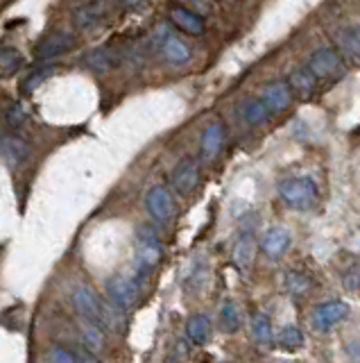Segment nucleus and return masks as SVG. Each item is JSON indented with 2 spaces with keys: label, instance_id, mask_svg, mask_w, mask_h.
<instances>
[{
  "label": "nucleus",
  "instance_id": "1",
  "mask_svg": "<svg viewBox=\"0 0 360 363\" xmlns=\"http://www.w3.org/2000/svg\"><path fill=\"white\" fill-rule=\"evenodd\" d=\"M279 196L281 200L297 211H308L317 205V184L310 177H290L279 184Z\"/></svg>",
  "mask_w": 360,
  "mask_h": 363
},
{
  "label": "nucleus",
  "instance_id": "2",
  "mask_svg": "<svg viewBox=\"0 0 360 363\" xmlns=\"http://www.w3.org/2000/svg\"><path fill=\"white\" fill-rule=\"evenodd\" d=\"M308 71L317 77V80H338L344 73V64L338 57V52L331 48H317L308 59Z\"/></svg>",
  "mask_w": 360,
  "mask_h": 363
},
{
  "label": "nucleus",
  "instance_id": "3",
  "mask_svg": "<svg viewBox=\"0 0 360 363\" xmlns=\"http://www.w3.org/2000/svg\"><path fill=\"white\" fill-rule=\"evenodd\" d=\"M347 318H349V304L342 302V300H328V302L315 307V311H313V327L326 334V331L338 327Z\"/></svg>",
  "mask_w": 360,
  "mask_h": 363
},
{
  "label": "nucleus",
  "instance_id": "4",
  "mask_svg": "<svg viewBox=\"0 0 360 363\" xmlns=\"http://www.w3.org/2000/svg\"><path fill=\"white\" fill-rule=\"evenodd\" d=\"M170 182H172V189H175L179 196H184V198L193 196L195 189L200 187V164L193 157L182 159L175 166V171H172Z\"/></svg>",
  "mask_w": 360,
  "mask_h": 363
},
{
  "label": "nucleus",
  "instance_id": "5",
  "mask_svg": "<svg viewBox=\"0 0 360 363\" xmlns=\"http://www.w3.org/2000/svg\"><path fill=\"white\" fill-rule=\"evenodd\" d=\"M161 257H163V248L154 236L140 238L138 252H136V280L140 282L145 275H150L152 270L159 266Z\"/></svg>",
  "mask_w": 360,
  "mask_h": 363
},
{
  "label": "nucleus",
  "instance_id": "6",
  "mask_svg": "<svg viewBox=\"0 0 360 363\" xmlns=\"http://www.w3.org/2000/svg\"><path fill=\"white\" fill-rule=\"evenodd\" d=\"M73 304L80 311V315L86 322L93 325H103V302L98 300L96 291L89 287H77L73 291Z\"/></svg>",
  "mask_w": 360,
  "mask_h": 363
},
{
  "label": "nucleus",
  "instance_id": "7",
  "mask_svg": "<svg viewBox=\"0 0 360 363\" xmlns=\"http://www.w3.org/2000/svg\"><path fill=\"white\" fill-rule=\"evenodd\" d=\"M138 280L136 277H114L107 284V293L112 298V302L118 309H129L138 298Z\"/></svg>",
  "mask_w": 360,
  "mask_h": 363
},
{
  "label": "nucleus",
  "instance_id": "8",
  "mask_svg": "<svg viewBox=\"0 0 360 363\" xmlns=\"http://www.w3.org/2000/svg\"><path fill=\"white\" fill-rule=\"evenodd\" d=\"M145 207L152 218L156 220H170L175 216V200L170 191L163 187H152L145 196Z\"/></svg>",
  "mask_w": 360,
  "mask_h": 363
},
{
  "label": "nucleus",
  "instance_id": "9",
  "mask_svg": "<svg viewBox=\"0 0 360 363\" xmlns=\"http://www.w3.org/2000/svg\"><path fill=\"white\" fill-rule=\"evenodd\" d=\"M293 91L290 87H288V82L284 80H277V82H270L268 87L263 89V96L261 100L265 103V107H268L270 114H281L286 112L288 107L293 105Z\"/></svg>",
  "mask_w": 360,
  "mask_h": 363
},
{
  "label": "nucleus",
  "instance_id": "10",
  "mask_svg": "<svg viewBox=\"0 0 360 363\" xmlns=\"http://www.w3.org/2000/svg\"><path fill=\"white\" fill-rule=\"evenodd\" d=\"M290 245H293V236L286 227H270L261 236V250L270 259H281L290 250Z\"/></svg>",
  "mask_w": 360,
  "mask_h": 363
},
{
  "label": "nucleus",
  "instance_id": "11",
  "mask_svg": "<svg viewBox=\"0 0 360 363\" xmlns=\"http://www.w3.org/2000/svg\"><path fill=\"white\" fill-rule=\"evenodd\" d=\"M32 154V148L25 138H21L17 134H7V136H0V157H3L7 164L17 166L23 164L25 159H30Z\"/></svg>",
  "mask_w": 360,
  "mask_h": 363
},
{
  "label": "nucleus",
  "instance_id": "12",
  "mask_svg": "<svg viewBox=\"0 0 360 363\" xmlns=\"http://www.w3.org/2000/svg\"><path fill=\"white\" fill-rule=\"evenodd\" d=\"M70 45H73V37H70V34H66V32L50 34V37H45L43 41L36 45L34 55L41 59V61L54 59V57H59V55H64V52H68Z\"/></svg>",
  "mask_w": 360,
  "mask_h": 363
},
{
  "label": "nucleus",
  "instance_id": "13",
  "mask_svg": "<svg viewBox=\"0 0 360 363\" xmlns=\"http://www.w3.org/2000/svg\"><path fill=\"white\" fill-rule=\"evenodd\" d=\"M222 145H224V125L222 123H211L204 129V134H202V143H200L204 161H213L222 152Z\"/></svg>",
  "mask_w": 360,
  "mask_h": 363
},
{
  "label": "nucleus",
  "instance_id": "14",
  "mask_svg": "<svg viewBox=\"0 0 360 363\" xmlns=\"http://www.w3.org/2000/svg\"><path fill=\"white\" fill-rule=\"evenodd\" d=\"M170 21L175 23L179 30H184L186 34H193V37L204 34V21H202V17L191 10H186V7H172Z\"/></svg>",
  "mask_w": 360,
  "mask_h": 363
},
{
  "label": "nucleus",
  "instance_id": "15",
  "mask_svg": "<svg viewBox=\"0 0 360 363\" xmlns=\"http://www.w3.org/2000/svg\"><path fill=\"white\" fill-rule=\"evenodd\" d=\"M288 87H290L293 96H299V98H308L315 94V87H317V77L313 75L308 68H295L288 77Z\"/></svg>",
  "mask_w": 360,
  "mask_h": 363
},
{
  "label": "nucleus",
  "instance_id": "16",
  "mask_svg": "<svg viewBox=\"0 0 360 363\" xmlns=\"http://www.w3.org/2000/svg\"><path fill=\"white\" fill-rule=\"evenodd\" d=\"M254 234L247 231V234H240V238L236 241V248H233V264H236L240 270H249L254 264Z\"/></svg>",
  "mask_w": 360,
  "mask_h": 363
},
{
  "label": "nucleus",
  "instance_id": "17",
  "mask_svg": "<svg viewBox=\"0 0 360 363\" xmlns=\"http://www.w3.org/2000/svg\"><path fill=\"white\" fill-rule=\"evenodd\" d=\"M161 52L170 64H186L191 59V48L184 41H179L177 37L166 34L161 41Z\"/></svg>",
  "mask_w": 360,
  "mask_h": 363
},
{
  "label": "nucleus",
  "instance_id": "18",
  "mask_svg": "<svg viewBox=\"0 0 360 363\" xmlns=\"http://www.w3.org/2000/svg\"><path fill=\"white\" fill-rule=\"evenodd\" d=\"M211 320L207 318L204 313H198L189 318L186 322V336H189V341L195 343V345H207L209 338H211Z\"/></svg>",
  "mask_w": 360,
  "mask_h": 363
},
{
  "label": "nucleus",
  "instance_id": "19",
  "mask_svg": "<svg viewBox=\"0 0 360 363\" xmlns=\"http://www.w3.org/2000/svg\"><path fill=\"white\" fill-rule=\"evenodd\" d=\"M103 14H105V3H103V0H91V3L82 5L80 10L75 12L73 21H75V25L80 30H86V28L96 25V23L103 19Z\"/></svg>",
  "mask_w": 360,
  "mask_h": 363
},
{
  "label": "nucleus",
  "instance_id": "20",
  "mask_svg": "<svg viewBox=\"0 0 360 363\" xmlns=\"http://www.w3.org/2000/svg\"><path fill=\"white\" fill-rule=\"evenodd\" d=\"M268 107L261 98H247L245 103L240 105V116L247 125H263L268 121Z\"/></svg>",
  "mask_w": 360,
  "mask_h": 363
},
{
  "label": "nucleus",
  "instance_id": "21",
  "mask_svg": "<svg viewBox=\"0 0 360 363\" xmlns=\"http://www.w3.org/2000/svg\"><path fill=\"white\" fill-rule=\"evenodd\" d=\"M86 64H89L91 71L105 75V73L112 71L116 64H118V57H116V52L112 48H96L86 55Z\"/></svg>",
  "mask_w": 360,
  "mask_h": 363
},
{
  "label": "nucleus",
  "instance_id": "22",
  "mask_svg": "<svg viewBox=\"0 0 360 363\" xmlns=\"http://www.w3.org/2000/svg\"><path fill=\"white\" fill-rule=\"evenodd\" d=\"M252 334L254 341L261 347L275 345V329H272V320L265 313H256L252 318Z\"/></svg>",
  "mask_w": 360,
  "mask_h": 363
},
{
  "label": "nucleus",
  "instance_id": "23",
  "mask_svg": "<svg viewBox=\"0 0 360 363\" xmlns=\"http://www.w3.org/2000/svg\"><path fill=\"white\" fill-rule=\"evenodd\" d=\"M304 343H306V336H304L301 327L297 325H286L277 336V345L284 352H297L299 347H304Z\"/></svg>",
  "mask_w": 360,
  "mask_h": 363
},
{
  "label": "nucleus",
  "instance_id": "24",
  "mask_svg": "<svg viewBox=\"0 0 360 363\" xmlns=\"http://www.w3.org/2000/svg\"><path fill=\"white\" fill-rule=\"evenodd\" d=\"M23 66L21 50L12 48V45H0V75H14L19 73Z\"/></svg>",
  "mask_w": 360,
  "mask_h": 363
},
{
  "label": "nucleus",
  "instance_id": "25",
  "mask_svg": "<svg viewBox=\"0 0 360 363\" xmlns=\"http://www.w3.org/2000/svg\"><path fill=\"white\" fill-rule=\"evenodd\" d=\"M220 325L226 334H236L242 325V315L236 302H224L220 309Z\"/></svg>",
  "mask_w": 360,
  "mask_h": 363
},
{
  "label": "nucleus",
  "instance_id": "26",
  "mask_svg": "<svg viewBox=\"0 0 360 363\" xmlns=\"http://www.w3.org/2000/svg\"><path fill=\"white\" fill-rule=\"evenodd\" d=\"M284 284H286V291L293 293V295H304V293H306L313 287L308 277L304 275V273H299V270H290V273L286 275Z\"/></svg>",
  "mask_w": 360,
  "mask_h": 363
},
{
  "label": "nucleus",
  "instance_id": "27",
  "mask_svg": "<svg viewBox=\"0 0 360 363\" xmlns=\"http://www.w3.org/2000/svg\"><path fill=\"white\" fill-rule=\"evenodd\" d=\"M84 341H86V345H89V350H100V347L105 345V338H103V331H100L93 322H86L84 325Z\"/></svg>",
  "mask_w": 360,
  "mask_h": 363
},
{
  "label": "nucleus",
  "instance_id": "28",
  "mask_svg": "<svg viewBox=\"0 0 360 363\" xmlns=\"http://www.w3.org/2000/svg\"><path fill=\"white\" fill-rule=\"evenodd\" d=\"M52 73H54V66H45V68H41V71H36L34 75H30L28 80L23 82V91H25V94H32L39 84H43Z\"/></svg>",
  "mask_w": 360,
  "mask_h": 363
},
{
  "label": "nucleus",
  "instance_id": "29",
  "mask_svg": "<svg viewBox=\"0 0 360 363\" xmlns=\"http://www.w3.org/2000/svg\"><path fill=\"white\" fill-rule=\"evenodd\" d=\"M28 121H30V116H28L25 107H23L21 103L10 107V112H7V123H10V127H23Z\"/></svg>",
  "mask_w": 360,
  "mask_h": 363
},
{
  "label": "nucleus",
  "instance_id": "30",
  "mask_svg": "<svg viewBox=\"0 0 360 363\" xmlns=\"http://www.w3.org/2000/svg\"><path fill=\"white\" fill-rule=\"evenodd\" d=\"M344 43H347V48L351 50V55L360 59V25L349 28L347 32H344Z\"/></svg>",
  "mask_w": 360,
  "mask_h": 363
},
{
  "label": "nucleus",
  "instance_id": "31",
  "mask_svg": "<svg viewBox=\"0 0 360 363\" xmlns=\"http://www.w3.org/2000/svg\"><path fill=\"white\" fill-rule=\"evenodd\" d=\"M50 363H75V357L66 350H61V347H54L50 352Z\"/></svg>",
  "mask_w": 360,
  "mask_h": 363
},
{
  "label": "nucleus",
  "instance_id": "32",
  "mask_svg": "<svg viewBox=\"0 0 360 363\" xmlns=\"http://www.w3.org/2000/svg\"><path fill=\"white\" fill-rule=\"evenodd\" d=\"M73 357H75V363H100L96 357H91V354H80V357L73 354Z\"/></svg>",
  "mask_w": 360,
  "mask_h": 363
},
{
  "label": "nucleus",
  "instance_id": "33",
  "mask_svg": "<svg viewBox=\"0 0 360 363\" xmlns=\"http://www.w3.org/2000/svg\"><path fill=\"white\" fill-rule=\"evenodd\" d=\"M127 5H134V3H140V0H125Z\"/></svg>",
  "mask_w": 360,
  "mask_h": 363
}]
</instances>
